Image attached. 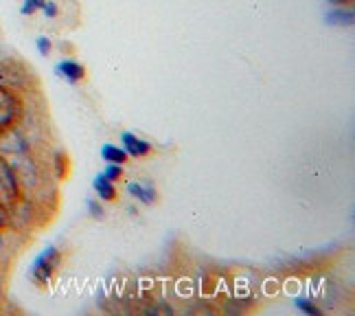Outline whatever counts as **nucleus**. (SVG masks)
I'll list each match as a JSON object with an SVG mask.
<instances>
[{"label": "nucleus", "mask_w": 355, "mask_h": 316, "mask_svg": "<svg viewBox=\"0 0 355 316\" xmlns=\"http://www.w3.org/2000/svg\"><path fill=\"white\" fill-rule=\"evenodd\" d=\"M62 262V253L55 246H46V249L35 257L33 268H31V277L37 285H46L53 277V272Z\"/></svg>", "instance_id": "f257e3e1"}, {"label": "nucleus", "mask_w": 355, "mask_h": 316, "mask_svg": "<svg viewBox=\"0 0 355 316\" xmlns=\"http://www.w3.org/2000/svg\"><path fill=\"white\" fill-rule=\"evenodd\" d=\"M29 152V143H26L24 134L16 130L13 126L0 130V154L5 156H16V154H26Z\"/></svg>", "instance_id": "f03ea898"}, {"label": "nucleus", "mask_w": 355, "mask_h": 316, "mask_svg": "<svg viewBox=\"0 0 355 316\" xmlns=\"http://www.w3.org/2000/svg\"><path fill=\"white\" fill-rule=\"evenodd\" d=\"M20 101L7 86L0 84V130L13 126V121L18 119Z\"/></svg>", "instance_id": "7ed1b4c3"}, {"label": "nucleus", "mask_w": 355, "mask_h": 316, "mask_svg": "<svg viewBox=\"0 0 355 316\" xmlns=\"http://www.w3.org/2000/svg\"><path fill=\"white\" fill-rule=\"evenodd\" d=\"M0 191L9 198V200H16L20 196V181L16 172H13L11 163L0 154Z\"/></svg>", "instance_id": "20e7f679"}, {"label": "nucleus", "mask_w": 355, "mask_h": 316, "mask_svg": "<svg viewBox=\"0 0 355 316\" xmlns=\"http://www.w3.org/2000/svg\"><path fill=\"white\" fill-rule=\"evenodd\" d=\"M121 141H123V145H125L128 156L141 158V156H147L149 152H152V145H149L147 141H143V139H139V136L132 134V132H123Z\"/></svg>", "instance_id": "39448f33"}, {"label": "nucleus", "mask_w": 355, "mask_h": 316, "mask_svg": "<svg viewBox=\"0 0 355 316\" xmlns=\"http://www.w3.org/2000/svg\"><path fill=\"white\" fill-rule=\"evenodd\" d=\"M128 191L136 198L141 200L143 204H152L156 202V189L149 185V183H130L128 185Z\"/></svg>", "instance_id": "423d86ee"}, {"label": "nucleus", "mask_w": 355, "mask_h": 316, "mask_svg": "<svg viewBox=\"0 0 355 316\" xmlns=\"http://www.w3.org/2000/svg\"><path fill=\"white\" fill-rule=\"evenodd\" d=\"M55 71H58V75H62V77H66L68 81H79L81 77H84V66H79L77 62H73V60H66V62H60L58 66H55Z\"/></svg>", "instance_id": "0eeeda50"}, {"label": "nucleus", "mask_w": 355, "mask_h": 316, "mask_svg": "<svg viewBox=\"0 0 355 316\" xmlns=\"http://www.w3.org/2000/svg\"><path fill=\"white\" fill-rule=\"evenodd\" d=\"M92 185H94V189H97L99 198H103V200H114L116 198V189H114L112 181H107L103 174H99L97 178H94Z\"/></svg>", "instance_id": "6e6552de"}, {"label": "nucleus", "mask_w": 355, "mask_h": 316, "mask_svg": "<svg viewBox=\"0 0 355 316\" xmlns=\"http://www.w3.org/2000/svg\"><path fill=\"white\" fill-rule=\"evenodd\" d=\"M101 158L107 160V163H119V165H123V163L128 160V152H125V149L116 147V145H103L101 147Z\"/></svg>", "instance_id": "1a4fd4ad"}, {"label": "nucleus", "mask_w": 355, "mask_h": 316, "mask_svg": "<svg viewBox=\"0 0 355 316\" xmlns=\"http://www.w3.org/2000/svg\"><path fill=\"white\" fill-rule=\"evenodd\" d=\"M327 22H331V24H351L353 22V11H331V13H327Z\"/></svg>", "instance_id": "9d476101"}, {"label": "nucleus", "mask_w": 355, "mask_h": 316, "mask_svg": "<svg viewBox=\"0 0 355 316\" xmlns=\"http://www.w3.org/2000/svg\"><path fill=\"white\" fill-rule=\"evenodd\" d=\"M296 308H298V310H303L305 314H313V316H320V314H322V310L316 308V306H313L311 301H307V299H296Z\"/></svg>", "instance_id": "9b49d317"}, {"label": "nucleus", "mask_w": 355, "mask_h": 316, "mask_svg": "<svg viewBox=\"0 0 355 316\" xmlns=\"http://www.w3.org/2000/svg\"><path fill=\"white\" fill-rule=\"evenodd\" d=\"M103 176L107 178V181H112V183H114V181H119V178L123 176V167H121L119 163H110V165L105 167Z\"/></svg>", "instance_id": "f8f14e48"}, {"label": "nucleus", "mask_w": 355, "mask_h": 316, "mask_svg": "<svg viewBox=\"0 0 355 316\" xmlns=\"http://www.w3.org/2000/svg\"><path fill=\"white\" fill-rule=\"evenodd\" d=\"M44 3H46V0H24L22 13H33L35 9H42Z\"/></svg>", "instance_id": "ddd939ff"}, {"label": "nucleus", "mask_w": 355, "mask_h": 316, "mask_svg": "<svg viewBox=\"0 0 355 316\" xmlns=\"http://www.w3.org/2000/svg\"><path fill=\"white\" fill-rule=\"evenodd\" d=\"M88 209H90V215H92V217H103V215H105L103 209H101L94 200H88Z\"/></svg>", "instance_id": "4468645a"}, {"label": "nucleus", "mask_w": 355, "mask_h": 316, "mask_svg": "<svg viewBox=\"0 0 355 316\" xmlns=\"http://www.w3.org/2000/svg\"><path fill=\"white\" fill-rule=\"evenodd\" d=\"M37 49H40V53H42V55H46L49 51H51V40L49 38H37Z\"/></svg>", "instance_id": "2eb2a0df"}, {"label": "nucleus", "mask_w": 355, "mask_h": 316, "mask_svg": "<svg viewBox=\"0 0 355 316\" xmlns=\"http://www.w3.org/2000/svg\"><path fill=\"white\" fill-rule=\"evenodd\" d=\"M42 9H44V13H46L49 18H53V16H55V13H58V7L53 5V3H49V0H46V3L42 5Z\"/></svg>", "instance_id": "dca6fc26"}, {"label": "nucleus", "mask_w": 355, "mask_h": 316, "mask_svg": "<svg viewBox=\"0 0 355 316\" xmlns=\"http://www.w3.org/2000/svg\"><path fill=\"white\" fill-rule=\"evenodd\" d=\"M7 222H9V213H7V209L3 207V204H0V228H3Z\"/></svg>", "instance_id": "f3484780"}, {"label": "nucleus", "mask_w": 355, "mask_h": 316, "mask_svg": "<svg viewBox=\"0 0 355 316\" xmlns=\"http://www.w3.org/2000/svg\"><path fill=\"white\" fill-rule=\"evenodd\" d=\"M334 5H347V3H351V0H331Z\"/></svg>", "instance_id": "a211bd4d"}, {"label": "nucleus", "mask_w": 355, "mask_h": 316, "mask_svg": "<svg viewBox=\"0 0 355 316\" xmlns=\"http://www.w3.org/2000/svg\"><path fill=\"white\" fill-rule=\"evenodd\" d=\"M0 294H3V277H0Z\"/></svg>", "instance_id": "6ab92c4d"}, {"label": "nucleus", "mask_w": 355, "mask_h": 316, "mask_svg": "<svg viewBox=\"0 0 355 316\" xmlns=\"http://www.w3.org/2000/svg\"><path fill=\"white\" fill-rule=\"evenodd\" d=\"M0 84H3V68H0Z\"/></svg>", "instance_id": "aec40b11"}, {"label": "nucleus", "mask_w": 355, "mask_h": 316, "mask_svg": "<svg viewBox=\"0 0 355 316\" xmlns=\"http://www.w3.org/2000/svg\"><path fill=\"white\" fill-rule=\"evenodd\" d=\"M0 251H3V235H0Z\"/></svg>", "instance_id": "412c9836"}]
</instances>
